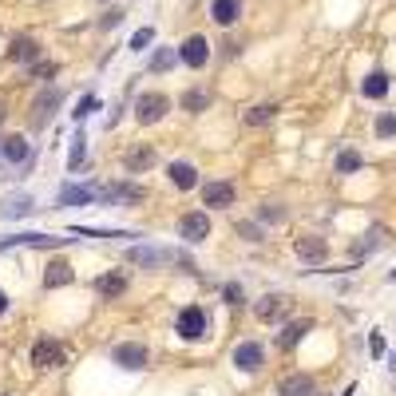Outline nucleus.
<instances>
[{
	"instance_id": "nucleus-41",
	"label": "nucleus",
	"mask_w": 396,
	"mask_h": 396,
	"mask_svg": "<svg viewBox=\"0 0 396 396\" xmlns=\"http://www.w3.org/2000/svg\"><path fill=\"white\" fill-rule=\"evenodd\" d=\"M119 20H123V13H115V8H112V13H103V20H99V28H115V24H119Z\"/></svg>"
},
{
	"instance_id": "nucleus-36",
	"label": "nucleus",
	"mask_w": 396,
	"mask_h": 396,
	"mask_svg": "<svg viewBox=\"0 0 396 396\" xmlns=\"http://www.w3.org/2000/svg\"><path fill=\"white\" fill-rule=\"evenodd\" d=\"M376 135H381V139H393L396 135V115L393 112H384L381 119H376Z\"/></svg>"
},
{
	"instance_id": "nucleus-32",
	"label": "nucleus",
	"mask_w": 396,
	"mask_h": 396,
	"mask_svg": "<svg viewBox=\"0 0 396 396\" xmlns=\"http://www.w3.org/2000/svg\"><path fill=\"white\" fill-rule=\"evenodd\" d=\"M174 60H178V48H159L155 60H151V72H171Z\"/></svg>"
},
{
	"instance_id": "nucleus-27",
	"label": "nucleus",
	"mask_w": 396,
	"mask_h": 396,
	"mask_svg": "<svg viewBox=\"0 0 396 396\" xmlns=\"http://www.w3.org/2000/svg\"><path fill=\"white\" fill-rule=\"evenodd\" d=\"M84 159H87V135H84V131H75L72 151H68V171H79V167H84Z\"/></svg>"
},
{
	"instance_id": "nucleus-6",
	"label": "nucleus",
	"mask_w": 396,
	"mask_h": 396,
	"mask_svg": "<svg viewBox=\"0 0 396 396\" xmlns=\"http://www.w3.org/2000/svg\"><path fill=\"white\" fill-rule=\"evenodd\" d=\"M16 246L56 250V246H68V238H52V234H13V238H0V250H16Z\"/></svg>"
},
{
	"instance_id": "nucleus-21",
	"label": "nucleus",
	"mask_w": 396,
	"mask_h": 396,
	"mask_svg": "<svg viewBox=\"0 0 396 396\" xmlns=\"http://www.w3.org/2000/svg\"><path fill=\"white\" fill-rule=\"evenodd\" d=\"M167 178H171V186H178V190H195L198 186V171L190 162H171V167H167Z\"/></svg>"
},
{
	"instance_id": "nucleus-13",
	"label": "nucleus",
	"mask_w": 396,
	"mask_h": 396,
	"mask_svg": "<svg viewBox=\"0 0 396 396\" xmlns=\"http://www.w3.org/2000/svg\"><path fill=\"white\" fill-rule=\"evenodd\" d=\"M285 310H289V301H285V297H277V294H266V297H258V301H254V317H258V321H266V325H273Z\"/></svg>"
},
{
	"instance_id": "nucleus-26",
	"label": "nucleus",
	"mask_w": 396,
	"mask_h": 396,
	"mask_svg": "<svg viewBox=\"0 0 396 396\" xmlns=\"http://www.w3.org/2000/svg\"><path fill=\"white\" fill-rule=\"evenodd\" d=\"M72 266L68 261H52L48 270H44V289H60V285H72Z\"/></svg>"
},
{
	"instance_id": "nucleus-23",
	"label": "nucleus",
	"mask_w": 396,
	"mask_h": 396,
	"mask_svg": "<svg viewBox=\"0 0 396 396\" xmlns=\"http://www.w3.org/2000/svg\"><path fill=\"white\" fill-rule=\"evenodd\" d=\"M60 99H63V91H60V87H44V91L36 96L32 112H36V119H40V123H44V119H48V115L56 112V107H60Z\"/></svg>"
},
{
	"instance_id": "nucleus-3",
	"label": "nucleus",
	"mask_w": 396,
	"mask_h": 396,
	"mask_svg": "<svg viewBox=\"0 0 396 396\" xmlns=\"http://www.w3.org/2000/svg\"><path fill=\"white\" fill-rule=\"evenodd\" d=\"M174 333L183 337V341H198V337L206 333V313L198 310V305H186L178 313V321H174Z\"/></svg>"
},
{
	"instance_id": "nucleus-15",
	"label": "nucleus",
	"mask_w": 396,
	"mask_h": 396,
	"mask_svg": "<svg viewBox=\"0 0 396 396\" xmlns=\"http://www.w3.org/2000/svg\"><path fill=\"white\" fill-rule=\"evenodd\" d=\"M261 360H266V353H261L258 341H242V345L234 349V365H238L242 372H258Z\"/></svg>"
},
{
	"instance_id": "nucleus-10",
	"label": "nucleus",
	"mask_w": 396,
	"mask_h": 396,
	"mask_svg": "<svg viewBox=\"0 0 396 396\" xmlns=\"http://www.w3.org/2000/svg\"><path fill=\"white\" fill-rule=\"evenodd\" d=\"M32 365L36 369H56V365H63V349L52 337H40L36 345H32Z\"/></svg>"
},
{
	"instance_id": "nucleus-19",
	"label": "nucleus",
	"mask_w": 396,
	"mask_h": 396,
	"mask_svg": "<svg viewBox=\"0 0 396 396\" xmlns=\"http://www.w3.org/2000/svg\"><path fill=\"white\" fill-rule=\"evenodd\" d=\"M8 60L13 63H36L40 60V44L32 36H16L13 44H8Z\"/></svg>"
},
{
	"instance_id": "nucleus-43",
	"label": "nucleus",
	"mask_w": 396,
	"mask_h": 396,
	"mask_svg": "<svg viewBox=\"0 0 396 396\" xmlns=\"http://www.w3.org/2000/svg\"><path fill=\"white\" fill-rule=\"evenodd\" d=\"M388 369H393V372H396V353H393V357H388Z\"/></svg>"
},
{
	"instance_id": "nucleus-16",
	"label": "nucleus",
	"mask_w": 396,
	"mask_h": 396,
	"mask_svg": "<svg viewBox=\"0 0 396 396\" xmlns=\"http://www.w3.org/2000/svg\"><path fill=\"white\" fill-rule=\"evenodd\" d=\"M313 393H317V384H313L310 372H294L277 384V396H313Z\"/></svg>"
},
{
	"instance_id": "nucleus-9",
	"label": "nucleus",
	"mask_w": 396,
	"mask_h": 396,
	"mask_svg": "<svg viewBox=\"0 0 396 396\" xmlns=\"http://www.w3.org/2000/svg\"><path fill=\"white\" fill-rule=\"evenodd\" d=\"M294 250H297V258H301V261H313V266L329 258V242H325V238H317V234H301L294 242Z\"/></svg>"
},
{
	"instance_id": "nucleus-35",
	"label": "nucleus",
	"mask_w": 396,
	"mask_h": 396,
	"mask_svg": "<svg viewBox=\"0 0 396 396\" xmlns=\"http://www.w3.org/2000/svg\"><path fill=\"white\" fill-rule=\"evenodd\" d=\"M151 40H155V28H139V32H135V36H131V52H147V44H151Z\"/></svg>"
},
{
	"instance_id": "nucleus-42",
	"label": "nucleus",
	"mask_w": 396,
	"mask_h": 396,
	"mask_svg": "<svg viewBox=\"0 0 396 396\" xmlns=\"http://www.w3.org/2000/svg\"><path fill=\"white\" fill-rule=\"evenodd\" d=\"M4 310H8V294L0 289V317H4Z\"/></svg>"
},
{
	"instance_id": "nucleus-44",
	"label": "nucleus",
	"mask_w": 396,
	"mask_h": 396,
	"mask_svg": "<svg viewBox=\"0 0 396 396\" xmlns=\"http://www.w3.org/2000/svg\"><path fill=\"white\" fill-rule=\"evenodd\" d=\"M353 393H357V384H349V388H345V396H353Z\"/></svg>"
},
{
	"instance_id": "nucleus-5",
	"label": "nucleus",
	"mask_w": 396,
	"mask_h": 396,
	"mask_svg": "<svg viewBox=\"0 0 396 396\" xmlns=\"http://www.w3.org/2000/svg\"><path fill=\"white\" fill-rule=\"evenodd\" d=\"M211 234V218H206V211H190L178 218V238L183 242H202V238Z\"/></svg>"
},
{
	"instance_id": "nucleus-34",
	"label": "nucleus",
	"mask_w": 396,
	"mask_h": 396,
	"mask_svg": "<svg viewBox=\"0 0 396 396\" xmlns=\"http://www.w3.org/2000/svg\"><path fill=\"white\" fill-rule=\"evenodd\" d=\"M56 72H60V63H52V60H36V63H32V79H52Z\"/></svg>"
},
{
	"instance_id": "nucleus-33",
	"label": "nucleus",
	"mask_w": 396,
	"mask_h": 396,
	"mask_svg": "<svg viewBox=\"0 0 396 396\" xmlns=\"http://www.w3.org/2000/svg\"><path fill=\"white\" fill-rule=\"evenodd\" d=\"M96 107H99V96H84V99H79V103H75V112H72V119H79V123H84L87 115L96 112Z\"/></svg>"
},
{
	"instance_id": "nucleus-29",
	"label": "nucleus",
	"mask_w": 396,
	"mask_h": 396,
	"mask_svg": "<svg viewBox=\"0 0 396 396\" xmlns=\"http://www.w3.org/2000/svg\"><path fill=\"white\" fill-rule=\"evenodd\" d=\"M333 167H337V174H353V171H360V167H365V159H360V151H341Z\"/></svg>"
},
{
	"instance_id": "nucleus-1",
	"label": "nucleus",
	"mask_w": 396,
	"mask_h": 396,
	"mask_svg": "<svg viewBox=\"0 0 396 396\" xmlns=\"http://www.w3.org/2000/svg\"><path fill=\"white\" fill-rule=\"evenodd\" d=\"M96 198L103 206H135V202L147 198V190L139 183H103V186H96Z\"/></svg>"
},
{
	"instance_id": "nucleus-4",
	"label": "nucleus",
	"mask_w": 396,
	"mask_h": 396,
	"mask_svg": "<svg viewBox=\"0 0 396 396\" xmlns=\"http://www.w3.org/2000/svg\"><path fill=\"white\" fill-rule=\"evenodd\" d=\"M112 360L119 365V369H147V345H139V341H127V345H115L112 349Z\"/></svg>"
},
{
	"instance_id": "nucleus-11",
	"label": "nucleus",
	"mask_w": 396,
	"mask_h": 396,
	"mask_svg": "<svg viewBox=\"0 0 396 396\" xmlns=\"http://www.w3.org/2000/svg\"><path fill=\"white\" fill-rule=\"evenodd\" d=\"M151 167H155V147H151V143H139V147H131L123 155L127 174H143V171H151Z\"/></svg>"
},
{
	"instance_id": "nucleus-24",
	"label": "nucleus",
	"mask_w": 396,
	"mask_h": 396,
	"mask_svg": "<svg viewBox=\"0 0 396 396\" xmlns=\"http://www.w3.org/2000/svg\"><path fill=\"white\" fill-rule=\"evenodd\" d=\"M310 329H313V321H294V325H285L282 333H277V349H282V353H289L294 345H301V337L310 333Z\"/></svg>"
},
{
	"instance_id": "nucleus-45",
	"label": "nucleus",
	"mask_w": 396,
	"mask_h": 396,
	"mask_svg": "<svg viewBox=\"0 0 396 396\" xmlns=\"http://www.w3.org/2000/svg\"><path fill=\"white\" fill-rule=\"evenodd\" d=\"M0 123H4V103H0Z\"/></svg>"
},
{
	"instance_id": "nucleus-18",
	"label": "nucleus",
	"mask_w": 396,
	"mask_h": 396,
	"mask_svg": "<svg viewBox=\"0 0 396 396\" xmlns=\"http://www.w3.org/2000/svg\"><path fill=\"white\" fill-rule=\"evenodd\" d=\"M36 211V202H32V195H8L4 202H0V218H28V214Z\"/></svg>"
},
{
	"instance_id": "nucleus-30",
	"label": "nucleus",
	"mask_w": 396,
	"mask_h": 396,
	"mask_svg": "<svg viewBox=\"0 0 396 396\" xmlns=\"http://www.w3.org/2000/svg\"><path fill=\"white\" fill-rule=\"evenodd\" d=\"M72 234H79V238H135L131 230H99V226H72Z\"/></svg>"
},
{
	"instance_id": "nucleus-46",
	"label": "nucleus",
	"mask_w": 396,
	"mask_h": 396,
	"mask_svg": "<svg viewBox=\"0 0 396 396\" xmlns=\"http://www.w3.org/2000/svg\"><path fill=\"white\" fill-rule=\"evenodd\" d=\"M103 4H107V0H103Z\"/></svg>"
},
{
	"instance_id": "nucleus-17",
	"label": "nucleus",
	"mask_w": 396,
	"mask_h": 396,
	"mask_svg": "<svg viewBox=\"0 0 396 396\" xmlns=\"http://www.w3.org/2000/svg\"><path fill=\"white\" fill-rule=\"evenodd\" d=\"M91 289H96L99 297H119L127 289V273L119 270H107V273H99L96 282H91Z\"/></svg>"
},
{
	"instance_id": "nucleus-40",
	"label": "nucleus",
	"mask_w": 396,
	"mask_h": 396,
	"mask_svg": "<svg viewBox=\"0 0 396 396\" xmlns=\"http://www.w3.org/2000/svg\"><path fill=\"white\" fill-rule=\"evenodd\" d=\"M222 297L230 301V305H238V301H242V285H238V282H226L222 285Z\"/></svg>"
},
{
	"instance_id": "nucleus-12",
	"label": "nucleus",
	"mask_w": 396,
	"mask_h": 396,
	"mask_svg": "<svg viewBox=\"0 0 396 396\" xmlns=\"http://www.w3.org/2000/svg\"><path fill=\"white\" fill-rule=\"evenodd\" d=\"M56 202H60V206H91V202H99V198H96V186L68 183V186H60V195H56Z\"/></svg>"
},
{
	"instance_id": "nucleus-25",
	"label": "nucleus",
	"mask_w": 396,
	"mask_h": 396,
	"mask_svg": "<svg viewBox=\"0 0 396 396\" xmlns=\"http://www.w3.org/2000/svg\"><path fill=\"white\" fill-rule=\"evenodd\" d=\"M388 87H393V79H388L384 72H369L365 75V84H360V96L365 99H384L388 96Z\"/></svg>"
},
{
	"instance_id": "nucleus-28",
	"label": "nucleus",
	"mask_w": 396,
	"mask_h": 396,
	"mask_svg": "<svg viewBox=\"0 0 396 396\" xmlns=\"http://www.w3.org/2000/svg\"><path fill=\"white\" fill-rule=\"evenodd\" d=\"M270 119H277V103H258L254 112H246V127H261Z\"/></svg>"
},
{
	"instance_id": "nucleus-39",
	"label": "nucleus",
	"mask_w": 396,
	"mask_h": 396,
	"mask_svg": "<svg viewBox=\"0 0 396 396\" xmlns=\"http://www.w3.org/2000/svg\"><path fill=\"white\" fill-rule=\"evenodd\" d=\"M384 349H388V345H384V337L376 333V329H372V333H369V353H372V360L384 357Z\"/></svg>"
},
{
	"instance_id": "nucleus-37",
	"label": "nucleus",
	"mask_w": 396,
	"mask_h": 396,
	"mask_svg": "<svg viewBox=\"0 0 396 396\" xmlns=\"http://www.w3.org/2000/svg\"><path fill=\"white\" fill-rule=\"evenodd\" d=\"M258 218L261 222H285V206H273V202H266L258 211Z\"/></svg>"
},
{
	"instance_id": "nucleus-38",
	"label": "nucleus",
	"mask_w": 396,
	"mask_h": 396,
	"mask_svg": "<svg viewBox=\"0 0 396 396\" xmlns=\"http://www.w3.org/2000/svg\"><path fill=\"white\" fill-rule=\"evenodd\" d=\"M238 238H246V242H261V226L258 222H238Z\"/></svg>"
},
{
	"instance_id": "nucleus-8",
	"label": "nucleus",
	"mask_w": 396,
	"mask_h": 396,
	"mask_svg": "<svg viewBox=\"0 0 396 396\" xmlns=\"http://www.w3.org/2000/svg\"><path fill=\"white\" fill-rule=\"evenodd\" d=\"M178 60H183L186 68H202V63L211 60V44H206V36H186L183 44H178Z\"/></svg>"
},
{
	"instance_id": "nucleus-7",
	"label": "nucleus",
	"mask_w": 396,
	"mask_h": 396,
	"mask_svg": "<svg viewBox=\"0 0 396 396\" xmlns=\"http://www.w3.org/2000/svg\"><path fill=\"white\" fill-rule=\"evenodd\" d=\"M234 198H238V190H234V183H226V178H218V183H206V186H202V202H206V206H214V211H226V206H234Z\"/></svg>"
},
{
	"instance_id": "nucleus-22",
	"label": "nucleus",
	"mask_w": 396,
	"mask_h": 396,
	"mask_svg": "<svg viewBox=\"0 0 396 396\" xmlns=\"http://www.w3.org/2000/svg\"><path fill=\"white\" fill-rule=\"evenodd\" d=\"M211 16H214V24L230 28L238 16H242V0H214V4H211Z\"/></svg>"
},
{
	"instance_id": "nucleus-14",
	"label": "nucleus",
	"mask_w": 396,
	"mask_h": 396,
	"mask_svg": "<svg viewBox=\"0 0 396 396\" xmlns=\"http://www.w3.org/2000/svg\"><path fill=\"white\" fill-rule=\"evenodd\" d=\"M0 155L13 162V167H24V162H32V147H28V139H24V135L0 139Z\"/></svg>"
},
{
	"instance_id": "nucleus-31",
	"label": "nucleus",
	"mask_w": 396,
	"mask_h": 396,
	"mask_svg": "<svg viewBox=\"0 0 396 396\" xmlns=\"http://www.w3.org/2000/svg\"><path fill=\"white\" fill-rule=\"evenodd\" d=\"M183 107L186 112H206V107H211V96H206V91H202V87H195V91H186L183 96Z\"/></svg>"
},
{
	"instance_id": "nucleus-20",
	"label": "nucleus",
	"mask_w": 396,
	"mask_h": 396,
	"mask_svg": "<svg viewBox=\"0 0 396 396\" xmlns=\"http://www.w3.org/2000/svg\"><path fill=\"white\" fill-rule=\"evenodd\" d=\"M127 261H135V266H162V261H171V254L167 250H155V246H131L127 250Z\"/></svg>"
},
{
	"instance_id": "nucleus-2",
	"label": "nucleus",
	"mask_w": 396,
	"mask_h": 396,
	"mask_svg": "<svg viewBox=\"0 0 396 396\" xmlns=\"http://www.w3.org/2000/svg\"><path fill=\"white\" fill-rule=\"evenodd\" d=\"M167 112H171V99L162 96V91H143V96L135 99V119H139L143 127L159 123Z\"/></svg>"
}]
</instances>
